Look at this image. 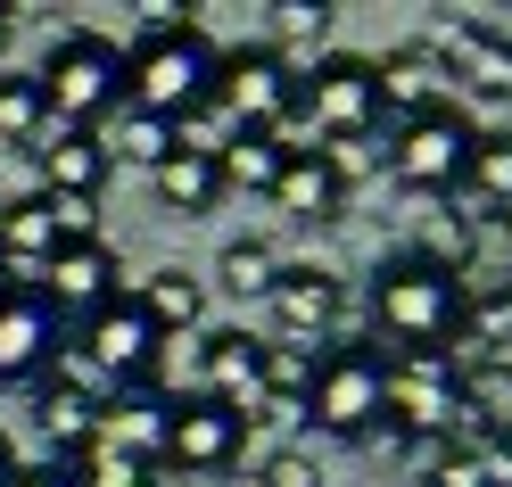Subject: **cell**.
Wrapping results in <instances>:
<instances>
[{
    "label": "cell",
    "instance_id": "30bf717a",
    "mask_svg": "<svg viewBox=\"0 0 512 487\" xmlns=\"http://www.w3.org/2000/svg\"><path fill=\"white\" fill-rule=\"evenodd\" d=\"M100 405H108V388L83 372V355H75V347L50 364V380L25 388V413H34V430H42V454H50V463H75V454L100 438Z\"/></svg>",
    "mask_w": 512,
    "mask_h": 487
},
{
    "label": "cell",
    "instance_id": "d6a6232c",
    "mask_svg": "<svg viewBox=\"0 0 512 487\" xmlns=\"http://www.w3.org/2000/svg\"><path fill=\"white\" fill-rule=\"evenodd\" d=\"M323 166H331V182H339V199H347V190H356V182H372L380 166H389V157H380L372 141H323Z\"/></svg>",
    "mask_w": 512,
    "mask_h": 487
},
{
    "label": "cell",
    "instance_id": "603a6c76",
    "mask_svg": "<svg viewBox=\"0 0 512 487\" xmlns=\"http://www.w3.org/2000/svg\"><path fill=\"white\" fill-rule=\"evenodd\" d=\"M50 248H58V215H50L42 190H25V199L0 207V256H9V273H42Z\"/></svg>",
    "mask_w": 512,
    "mask_h": 487
},
{
    "label": "cell",
    "instance_id": "5b68a950",
    "mask_svg": "<svg viewBox=\"0 0 512 487\" xmlns=\"http://www.w3.org/2000/svg\"><path fill=\"white\" fill-rule=\"evenodd\" d=\"M380 405H389V355H380L364 331H339L323 347V364H314V388H306V430L314 438H339V446H356Z\"/></svg>",
    "mask_w": 512,
    "mask_h": 487
},
{
    "label": "cell",
    "instance_id": "7c38bea8",
    "mask_svg": "<svg viewBox=\"0 0 512 487\" xmlns=\"http://www.w3.org/2000/svg\"><path fill=\"white\" fill-rule=\"evenodd\" d=\"M389 413H397L422 446L455 438V413H463V364H455V355H389Z\"/></svg>",
    "mask_w": 512,
    "mask_h": 487
},
{
    "label": "cell",
    "instance_id": "52a82bcc",
    "mask_svg": "<svg viewBox=\"0 0 512 487\" xmlns=\"http://www.w3.org/2000/svg\"><path fill=\"white\" fill-rule=\"evenodd\" d=\"M298 124H314L323 141H380V83H372V58H306L298 67Z\"/></svg>",
    "mask_w": 512,
    "mask_h": 487
},
{
    "label": "cell",
    "instance_id": "d4e9b609",
    "mask_svg": "<svg viewBox=\"0 0 512 487\" xmlns=\"http://www.w3.org/2000/svg\"><path fill=\"white\" fill-rule=\"evenodd\" d=\"M100 149H108V166H141V174H157V166L174 157V124L149 116V108H116V116L100 124Z\"/></svg>",
    "mask_w": 512,
    "mask_h": 487
},
{
    "label": "cell",
    "instance_id": "74e56055",
    "mask_svg": "<svg viewBox=\"0 0 512 487\" xmlns=\"http://www.w3.org/2000/svg\"><path fill=\"white\" fill-rule=\"evenodd\" d=\"M9 34H17V9H0V50H9Z\"/></svg>",
    "mask_w": 512,
    "mask_h": 487
},
{
    "label": "cell",
    "instance_id": "ba28073f",
    "mask_svg": "<svg viewBox=\"0 0 512 487\" xmlns=\"http://www.w3.org/2000/svg\"><path fill=\"white\" fill-rule=\"evenodd\" d=\"M75 355H83V372L108 388H141V380H157V364H166V331L133 306V298H108L100 314H83L75 322V339H67Z\"/></svg>",
    "mask_w": 512,
    "mask_h": 487
},
{
    "label": "cell",
    "instance_id": "7bdbcfd3",
    "mask_svg": "<svg viewBox=\"0 0 512 487\" xmlns=\"http://www.w3.org/2000/svg\"><path fill=\"white\" fill-rule=\"evenodd\" d=\"M405 487H422V479H405Z\"/></svg>",
    "mask_w": 512,
    "mask_h": 487
},
{
    "label": "cell",
    "instance_id": "8992f818",
    "mask_svg": "<svg viewBox=\"0 0 512 487\" xmlns=\"http://www.w3.org/2000/svg\"><path fill=\"white\" fill-rule=\"evenodd\" d=\"M471 141H479V124L446 100V108L405 116L380 157H389V174L413 190V199H455V190H463V166H471Z\"/></svg>",
    "mask_w": 512,
    "mask_h": 487
},
{
    "label": "cell",
    "instance_id": "f35d334b",
    "mask_svg": "<svg viewBox=\"0 0 512 487\" xmlns=\"http://www.w3.org/2000/svg\"><path fill=\"white\" fill-rule=\"evenodd\" d=\"M496 240H504V248H512V207H504V215H496Z\"/></svg>",
    "mask_w": 512,
    "mask_h": 487
},
{
    "label": "cell",
    "instance_id": "d590c367",
    "mask_svg": "<svg viewBox=\"0 0 512 487\" xmlns=\"http://www.w3.org/2000/svg\"><path fill=\"white\" fill-rule=\"evenodd\" d=\"M9 487H75V471L42 454V463H17V479H9Z\"/></svg>",
    "mask_w": 512,
    "mask_h": 487
},
{
    "label": "cell",
    "instance_id": "9c48e42d",
    "mask_svg": "<svg viewBox=\"0 0 512 487\" xmlns=\"http://www.w3.org/2000/svg\"><path fill=\"white\" fill-rule=\"evenodd\" d=\"M240 454H248V413L240 405H223V397H174L166 454H157L174 479H223V471H240Z\"/></svg>",
    "mask_w": 512,
    "mask_h": 487
},
{
    "label": "cell",
    "instance_id": "7a4b0ae2",
    "mask_svg": "<svg viewBox=\"0 0 512 487\" xmlns=\"http://www.w3.org/2000/svg\"><path fill=\"white\" fill-rule=\"evenodd\" d=\"M215 58L223 42L207 34V25H157V34H141L133 50H124V108H149V116H190L215 100Z\"/></svg>",
    "mask_w": 512,
    "mask_h": 487
},
{
    "label": "cell",
    "instance_id": "d6986e66",
    "mask_svg": "<svg viewBox=\"0 0 512 487\" xmlns=\"http://www.w3.org/2000/svg\"><path fill=\"white\" fill-rule=\"evenodd\" d=\"M455 438H512V355H488V364H463V413H455Z\"/></svg>",
    "mask_w": 512,
    "mask_h": 487
},
{
    "label": "cell",
    "instance_id": "8fae6325",
    "mask_svg": "<svg viewBox=\"0 0 512 487\" xmlns=\"http://www.w3.org/2000/svg\"><path fill=\"white\" fill-rule=\"evenodd\" d=\"M67 355V314H58L34 281L0 289V388H34Z\"/></svg>",
    "mask_w": 512,
    "mask_h": 487
},
{
    "label": "cell",
    "instance_id": "4dcf8cb0",
    "mask_svg": "<svg viewBox=\"0 0 512 487\" xmlns=\"http://www.w3.org/2000/svg\"><path fill=\"white\" fill-rule=\"evenodd\" d=\"M273 17V50L281 58H306V50H323V34H331V9H323V0H281V9H265Z\"/></svg>",
    "mask_w": 512,
    "mask_h": 487
},
{
    "label": "cell",
    "instance_id": "60d3db41",
    "mask_svg": "<svg viewBox=\"0 0 512 487\" xmlns=\"http://www.w3.org/2000/svg\"><path fill=\"white\" fill-rule=\"evenodd\" d=\"M232 487H265V479H256V471H248V479H232Z\"/></svg>",
    "mask_w": 512,
    "mask_h": 487
},
{
    "label": "cell",
    "instance_id": "1f68e13d",
    "mask_svg": "<svg viewBox=\"0 0 512 487\" xmlns=\"http://www.w3.org/2000/svg\"><path fill=\"white\" fill-rule=\"evenodd\" d=\"M422 487H488V471H479V446H463V438H438V446H430V471H422Z\"/></svg>",
    "mask_w": 512,
    "mask_h": 487
},
{
    "label": "cell",
    "instance_id": "4fadbf2b",
    "mask_svg": "<svg viewBox=\"0 0 512 487\" xmlns=\"http://www.w3.org/2000/svg\"><path fill=\"white\" fill-rule=\"evenodd\" d=\"M265 306H273V322H281V339L331 347L339 322H347V289H339L331 265H281L273 289H265Z\"/></svg>",
    "mask_w": 512,
    "mask_h": 487
},
{
    "label": "cell",
    "instance_id": "2e32d148",
    "mask_svg": "<svg viewBox=\"0 0 512 487\" xmlns=\"http://www.w3.org/2000/svg\"><path fill=\"white\" fill-rule=\"evenodd\" d=\"M190 397H223V405H240L256 413L265 397H256V339L248 331H199V347H190Z\"/></svg>",
    "mask_w": 512,
    "mask_h": 487
},
{
    "label": "cell",
    "instance_id": "f546056e",
    "mask_svg": "<svg viewBox=\"0 0 512 487\" xmlns=\"http://www.w3.org/2000/svg\"><path fill=\"white\" fill-rule=\"evenodd\" d=\"M273 273H281V256H273V240H223V256H215V281L232 289V298H265L273 289Z\"/></svg>",
    "mask_w": 512,
    "mask_h": 487
},
{
    "label": "cell",
    "instance_id": "3957f363",
    "mask_svg": "<svg viewBox=\"0 0 512 487\" xmlns=\"http://www.w3.org/2000/svg\"><path fill=\"white\" fill-rule=\"evenodd\" d=\"M42 108L50 124H75V133H100V124L124 108V50L100 34V25H67L50 50H42Z\"/></svg>",
    "mask_w": 512,
    "mask_h": 487
},
{
    "label": "cell",
    "instance_id": "277c9868",
    "mask_svg": "<svg viewBox=\"0 0 512 487\" xmlns=\"http://www.w3.org/2000/svg\"><path fill=\"white\" fill-rule=\"evenodd\" d=\"M215 108L232 133H273L281 149H306L298 133V67L273 42H232L215 58Z\"/></svg>",
    "mask_w": 512,
    "mask_h": 487
},
{
    "label": "cell",
    "instance_id": "b9f144b4",
    "mask_svg": "<svg viewBox=\"0 0 512 487\" xmlns=\"http://www.w3.org/2000/svg\"><path fill=\"white\" fill-rule=\"evenodd\" d=\"M504 322H512V289H504Z\"/></svg>",
    "mask_w": 512,
    "mask_h": 487
},
{
    "label": "cell",
    "instance_id": "44dd1931",
    "mask_svg": "<svg viewBox=\"0 0 512 487\" xmlns=\"http://www.w3.org/2000/svg\"><path fill=\"white\" fill-rule=\"evenodd\" d=\"M479 248H488V223L463 215L455 199H438V215L422 223V240H413V256H430V265H438V273H455L463 289H471V273H479Z\"/></svg>",
    "mask_w": 512,
    "mask_h": 487
},
{
    "label": "cell",
    "instance_id": "ffe728a7",
    "mask_svg": "<svg viewBox=\"0 0 512 487\" xmlns=\"http://www.w3.org/2000/svg\"><path fill=\"white\" fill-rule=\"evenodd\" d=\"M273 207H281V215H298V223H339V215H347V199H339V182H331V166H323V149H314V141L281 157Z\"/></svg>",
    "mask_w": 512,
    "mask_h": 487
},
{
    "label": "cell",
    "instance_id": "484cf974",
    "mask_svg": "<svg viewBox=\"0 0 512 487\" xmlns=\"http://www.w3.org/2000/svg\"><path fill=\"white\" fill-rule=\"evenodd\" d=\"M133 306L157 322V331H199V322H207V281L199 273H182V265H166V273H149L141 289H133Z\"/></svg>",
    "mask_w": 512,
    "mask_h": 487
},
{
    "label": "cell",
    "instance_id": "cb8c5ba5",
    "mask_svg": "<svg viewBox=\"0 0 512 487\" xmlns=\"http://www.w3.org/2000/svg\"><path fill=\"white\" fill-rule=\"evenodd\" d=\"M149 182H157V207L182 215V223H190V215H215L223 199H232V190H223V174H215V157H190V149H174Z\"/></svg>",
    "mask_w": 512,
    "mask_h": 487
},
{
    "label": "cell",
    "instance_id": "f1b7e54d",
    "mask_svg": "<svg viewBox=\"0 0 512 487\" xmlns=\"http://www.w3.org/2000/svg\"><path fill=\"white\" fill-rule=\"evenodd\" d=\"M42 133H50L42 83L34 75H0V149H34Z\"/></svg>",
    "mask_w": 512,
    "mask_h": 487
},
{
    "label": "cell",
    "instance_id": "83f0119b",
    "mask_svg": "<svg viewBox=\"0 0 512 487\" xmlns=\"http://www.w3.org/2000/svg\"><path fill=\"white\" fill-rule=\"evenodd\" d=\"M314 364H323V347H306V339H256V397H298L306 405V388H314Z\"/></svg>",
    "mask_w": 512,
    "mask_h": 487
},
{
    "label": "cell",
    "instance_id": "8d00e7d4",
    "mask_svg": "<svg viewBox=\"0 0 512 487\" xmlns=\"http://www.w3.org/2000/svg\"><path fill=\"white\" fill-rule=\"evenodd\" d=\"M17 479V446H9V430H0V487Z\"/></svg>",
    "mask_w": 512,
    "mask_h": 487
},
{
    "label": "cell",
    "instance_id": "6da1fadb",
    "mask_svg": "<svg viewBox=\"0 0 512 487\" xmlns=\"http://www.w3.org/2000/svg\"><path fill=\"white\" fill-rule=\"evenodd\" d=\"M463 306H471V289L455 273H438L430 256H380L372 265V289H364V322H372V347L380 355H455L463 339Z\"/></svg>",
    "mask_w": 512,
    "mask_h": 487
},
{
    "label": "cell",
    "instance_id": "e0dca14e",
    "mask_svg": "<svg viewBox=\"0 0 512 487\" xmlns=\"http://www.w3.org/2000/svg\"><path fill=\"white\" fill-rule=\"evenodd\" d=\"M372 83H380V116H389V124L422 116V108H446V67H438L422 42L380 50V58H372Z\"/></svg>",
    "mask_w": 512,
    "mask_h": 487
},
{
    "label": "cell",
    "instance_id": "7402d4cb",
    "mask_svg": "<svg viewBox=\"0 0 512 487\" xmlns=\"http://www.w3.org/2000/svg\"><path fill=\"white\" fill-rule=\"evenodd\" d=\"M455 207L479 215V223H496V215L512 207V133H479V141H471V166H463Z\"/></svg>",
    "mask_w": 512,
    "mask_h": 487
},
{
    "label": "cell",
    "instance_id": "836d02e7",
    "mask_svg": "<svg viewBox=\"0 0 512 487\" xmlns=\"http://www.w3.org/2000/svg\"><path fill=\"white\" fill-rule=\"evenodd\" d=\"M256 479L265 487H323V463H314L306 446H273L265 463H256Z\"/></svg>",
    "mask_w": 512,
    "mask_h": 487
},
{
    "label": "cell",
    "instance_id": "9a60e30c",
    "mask_svg": "<svg viewBox=\"0 0 512 487\" xmlns=\"http://www.w3.org/2000/svg\"><path fill=\"white\" fill-rule=\"evenodd\" d=\"M25 157L42 166V190H50V199H100L108 174H116L108 149H100V133H75V124H50Z\"/></svg>",
    "mask_w": 512,
    "mask_h": 487
},
{
    "label": "cell",
    "instance_id": "e575fe53",
    "mask_svg": "<svg viewBox=\"0 0 512 487\" xmlns=\"http://www.w3.org/2000/svg\"><path fill=\"white\" fill-rule=\"evenodd\" d=\"M356 446H372V454H389V463H405V454H422V438H413V430H405V421H397L389 405H380V421H372V430H364Z\"/></svg>",
    "mask_w": 512,
    "mask_h": 487
},
{
    "label": "cell",
    "instance_id": "ac0fdd59",
    "mask_svg": "<svg viewBox=\"0 0 512 487\" xmlns=\"http://www.w3.org/2000/svg\"><path fill=\"white\" fill-rule=\"evenodd\" d=\"M166 413H174V397H166L157 380L116 388V397L100 405V446L133 454V463H157V454H166Z\"/></svg>",
    "mask_w": 512,
    "mask_h": 487
},
{
    "label": "cell",
    "instance_id": "5bb4252c",
    "mask_svg": "<svg viewBox=\"0 0 512 487\" xmlns=\"http://www.w3.org/2000/svg\"><path fill=\"white\" fill-rule=\"evenodd\" d=\"M116 281H124V265H116V248H108V240H58L34 289H42V298L67 314V322H83V314H100L108 298H124Z\"/></svg>",
    "mask_w": 512,
    "mask_h": 487
},
{
    "label": "cell",
    "instance_id": "4316f807",
    "mask_svg": "<svg viewBox=\"0 0 512 487\" xmlns=\"http://www.w3.org/2000/svg\"><path fill=\"white\" fill-rule=\"evenodd\" d=\"M281 149L273 133H232L215 149V174H223V190H256V199H273V182H281Z\"/></svg>",
    "mask_w": 512,
    "mask_h": 487
},
{
    "label": "cell",
    "instance_id": "ab89813d",
    "mask_svg": "<svg viewBox=\"0 0 512 487\" xmlns=\"http://www.w3.org/2000/svg\"><path fill=\"white\" fill-rule=\"evenodd\" d=\"M9 281H17V273H9V256H0V289H9Z\"/></svg>",
    "mask_w": 512,
    "mask_h": 487
}]
</instances>
